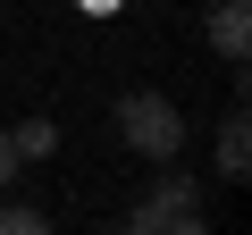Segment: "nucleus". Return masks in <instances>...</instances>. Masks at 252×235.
Masks as SVG:
<instances>
[{
  "instance_id": "423d86ee",
  "label": "nucleus",
  "mask_w": 252,
  "mask_h": 235,
  "mask_svg": "<svg viewBox=\"0 0 252 235\" xmlns=\"http://www.w3.org/2000/svg\"><path fill=\"white\" fill-rule=\"evenodd\" d=\"M17 168H26V160H17V143H9V135H0V185H9Z\"/></svg>"
},
{
  "instance_id": "39448f33",
  "label": "nucleus",
  "mask_w": 252,
  "mask_h": 235,
  "mask_svg": "<svg viewBox=\"0 0 252 235\" xmlns=\"http://www.w3.org/2000/svg\"><path fill=\"white\" fill-rule=\"evenodd\" d=\"M0 235H59L42 210H0Z\"/></svg>"
},
{
  "instance_id": "7ed1b4c3",
  "label": "nucleus",
  "mask_w": 252,
  "mask_h": 235,
  "mask_svg": "<svg viewBox=\"0 0 252 235\" xmlns=\"http://www.w3.org/2000/svg\"><path fill=\"white\" fill-rule=\"evenodd\" d=\"M252 168V126H244V109H227V126H219V176H244Z\"/></svg>"
},
{
  "instance_id": "0eeeda50",
  "label": "nucleus",
  "mask_w": 252,
  "mask_h": 235,
  "mask_svg": "<svg viewBox=\"0 0 252 235\" xmlns=\"http://www.w3.org/2000/svg\"><path fill=\"white\" fill-rule=\"evenodd\" d=\"M76 9H84V17H118L126 0H76Z\"/></svg>"
},
{
  "instance_id": "f03ea898",
  "label": "nucleus",
  "mask_w": 252,
  "mask_h": 235,
  "mask_svg": "<svg viewBox=\"0 0 252 235\" xmlns=\"http://www.w3.org/2000/svg\"><path fill=\"white\" fill-rule=\"evenodd\" d=\"M210 51L244 67V51H252V0H219L210 9Z\"/></svg>"
},
{
  "instance_id": "20e7f679",
  "label": "nucleus",
  "mask_w": 252,
  "mask_h": 235,
  "mask_svg": "<svg viewBox=\"0 0 252 235\" xmlns=\"http://www.w3.org/2000/svg\"><path fill=\"white\" fill-rule=\"evenodd\" d=\"M9 143H17V160H51V151H59V126H51V118H26Z\"/></svg>"
},
{
  "instance_id": "f257e3e1",
  "label": "nucleus",
  "mask_w": 252,
  "mask_h": 235,
  "mask_svg": "<svg viewBox=\"0 0 252 235\" xmlns=\"http://www.w3.org/2000/svg\"><path fill=\"white\" fill-rule=\"evenodd\" d=\"M118 135H126V151H143V160H177L185 151V109L168 101V92H126L118 101Z\"/></svg>"
}]
</instances>
